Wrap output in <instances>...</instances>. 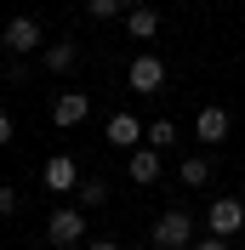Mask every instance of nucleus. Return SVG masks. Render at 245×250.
<instances>
[{
	"instance_id": "2eb2a0df",
	"label": "nucleus",
	"mask_w": 245,
	"mask_h": 250,
	"mask_svg": "<svg viewBox=\"0 0 245 250\" xmlns=\"http://www.w3.org/2000/svg\"><path fill=\"white\" fill-rule=\"evenodd\" d=\"M125 0H86V17H120Z\"/></svg>"
},
{
	"instance_id": "20e7f679",
	"label": "nucleus",
	"mask_w": 245,
	"mask_h": 250,
	"mask_svg": "<svg viewBox=\"0 0 245 250\" xmlns=\"http://www.w3.org/2000/svg\"><path fill=\"white\" fill-rule=\"evenodd\" d=\"M245 228V205L240 199H211V239H234Z\"/></svg>"
},
{
	"instance_id": "7ed1b4c3",
	"label": "nucleus",
	"mask_w": 245,
	"mask_h": 250,
	"mask_svg": "<svg viewBox=\"0 0 245 250\" xmlns=\"http://www.w3.org/2000/svg\"><path fill=\"white\" fill-rule=\"evenodd\" d=\"M46 239L51 245H80V239H86V210H51Z\"/></svg>"
},
{
	"instance_id": "a211bd4d",
	"label": "nucleus",
	"mask_w": 245,
	"mask_h": 250,
	"mask_svg": "<svg viewBox=\"0 0 245 250\" xmlns=\"http://www.w3.org/2000/svg\"><path fill=\"white\" fill-rule=\"evenodd\" d=\"M92 250H120V245H114V239H92Z\"/></svg>"
},
{
	"instance_id": "1a4fd4ad",
	"label": "nucleus",
	"mask_w": 245,
	"mask_h": 250,
	"mask_svg": "<svg viewBox=\"0 0 245 250\" xmlns=\"http://www.w3.org/2000/svg\"><path fill=\"white\" fill-rule=\"evenodd\" d=\"M125 171H131V182H160V154L154 148H131V159H125Z\"/></svg>"
},
{
	"instance_id": "9b49d317",
	"label": "nucleus",
	"mask_w": 245,
	"mask_h": 250,
	"mask_svg": "<svg viewBox=\"0 0 245 250\" xmlns=\"http://www.w3.org/2000/svg\"><path fill=\"white\" fill-rule=\"evenodd\" d=\"M125 29L137 34V40H154V34H160V12H154V6H131V12H125Z\"/></svg>"
},
{
	"instance_id": "6ab92c4d",
	"label": "nucleus",
	"mask_w": 245,
	"mask_h": 250,
	"mask_svg": "<svg viewBox=\"0 0 245 250\" xmlns=\"http://www.w3.org/2000/svg\"><path fill=\"white\" fill-rule=\"evenodd\" d=\"M131 6H148V0H125V12H131Z\"/></svg>"
},
{
	"instance_id": "dca6fc26",
	"label": "nucleus",
	"mask_w": 245,
	"mask_h": 250,
	"mask_svg": "<svg viewBox=\"0 0 245 250\" xmlns=\"http://www.w3.org/2000/svg\"><path fill=\"white\" fill-rule=\"evenodd\" d=\"M103 199H108L103 182H86V188H80V210H92V205H103Z\"/></svg>"
},
{
	"instance_id": "4468645a",
	"label": "nucleus",
	"mask_w": 245,
	"mask_h": 250,
	"mask_svg": "<svg viewBox=\"0 0 245 250\" xmlns=\"http://www.w3.org/2000/svg\"><path fill=\"white\" fill-rule=\"evenodd\" d=\"M171 142H177V125H171V120H154L148 125V148H171Z\"/></svg>"
},
{
	"instance_id": "ddd939ff",
	"label": "nucleus",
	"mask_w": 245,
	"mask_h": 250,
	"mask_svg": "<svg viewBox=\"0 0 245 250\" xmlns=\"http://www.w3.org/2000/svg\"><path fill=\"white\" fill-rule=\"evenodd\" d=\"M46 68L51 74H69V68H74V46H51L46 51Z\"/></svg>"
},
{
	"instance_id": "f257e3e1",
	"label": "nucleus",
	"mask_w": 245,
	"mask_h": 250,
	"mask_svg": "<svg viewBox=\"0 0 245 250\" xmlns=\"http://www.w3.org/2000/svg\"><path fill=\"white\" fill-rule=\"evenodd\" d=\"M188 239H194V216H188V210H166V216L154 222V245H166V250H183Z\"/></svg>"
},
{
	"instance_id": "6e6552de",
	"label": "nucleus",
	"mask_w": 245,
	"mask_h": 250,
	"mask_svg": "<svg viewBox=\"0 0 245 250\" xmlns=\"http://www.w3.org/2000/svg\"><path fill=\"white\" fill-rule=\"evenodd\" d=\"M86 108H92L86 91H63L57 103H51V125H80V120H86Z\"/></svg>"
},
{
	"instance_id": "f8f14e48",
	"label": "nucleus",
	"mask_w": 245,
	"mask_h": 250,
	"mask_svg": "<svg viewBox=\"0 0 245 250\" xmlns=\"http://www.w3.org/2000/svg\"><path fill=\"white\" fill-rule=\"evenodd\" d=\"M183 182H188V188H205V182H211V159H205V154L183 159Z\"/></svg>"
},
{
	"instance_id": "39448f33",
	"label": "nucleus",
	"mask_w": 245,
	"mask_h": 250,
	"mask_svg": "<svg viewBox=\"0 0 245 250\" xmlns=\"http://www.w3.org/2000/svg\"><path fill=\"white\" fill-rule=\"evenodd\" d=\"M34 46H40V17H12V23H6V51L23 57V51H34Z\"/></svg>"
},
{
	"instance_id": "0eeeda50",
	"label": "nucleus",
	"mask_w": 245,
	"mask_h": 250,
	"mask_svg": "<svg viewBox=\"0 0 245 250\" xmlns=\"http://www.w3.org/2000/svg\"><path fill=\"white\" fill-rule=\"evenodd\" d=\"M143 137H148V131H143L137 114H114V120H108V142H114V148H137Z\"/></svg>"
},
{
	"instance_id": "f3484780",
	"label": "nucleus",
	"mask_w": 245,
	"mask_h": 250,
	"mask_svg": "<svg viewBox=\"0 0 245 250\" xmlns=\"http://www.w3.org/2000/svg\"><path fill=\"white\" fill-rule=\"evenodd\" d=\"M194 250H228V245H222V239H205V245H194Z\"/></svg>"
},
{
	"instance_id": "9d476101",
	"label": "nucleus",
	"mask_w": 245,
	"mask_h": 250,
	"mask_svg": "<svg viewBox=\"0 0 245 250\" xmlns=\"http://www.w3.org/2000/svg\"><path fill=\"white\" fill-rule=\"evenodd\" d=\"M228 108H199V120H194V131H199V142H222L228 137Z\"/></svg>"
},
{
	"instance_id": "f03ea898",
	"label": "nucleus",
	"mask_w": 245,
	"mask_h": 250,
	"mask_svg": "<svg viewBox=\"0 0 245 250\" xmlns=\"http://www.w3.org/2000/svg\"><path fill=\"white\" fill-rule=\"evenodd\" d=\"M125 80H131V91H160L166 85V62L154 57V51H143V57H131V68H125Z\"/></svg>"
},
{
	"instance_id": "423d86ee",
	"label": "nucleus",
	"mask_w": 245,
	"mask_h": 250,
	"mask_svg": "<svg viewBox=\"0 0 245 250\" xmlns=\"http://www.w3.org/2000/svg\"><path fill=\"white\" fill-rule=\"evenodd\" d=\"M74 182H80V165H74L69 154H51V159H46V188H51V193H69Z\"/></svg>"
}]
</instances>
